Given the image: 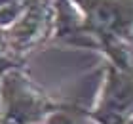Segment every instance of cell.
I'll use <instances>...</instances> for the list:
<instances>
[{
  "instance_id": "6da1fadb",
  "label": "cell",
  "mask_w": 133,
  "mask_h": 124,
  "mask_svg": "<svg viewBox=\"0 0 133 124\" xmlns=\"http://www.w3.org/2000/svg\"><path fill=\"white\" fill-rule=\"evenodd\" d=\"M59 103L21 69L0 76V124H44Z\"/></svg>"
},
{
  "instance_id": "7a4b0ae2",
  "label": "cell",
  "mask_w": 133,
  "mask_h": 124,
  "mask_svg": "<svg viewBox=\"0 0 133 124\" xmlns=\"http://www.w3.org/2000/svg\"><path fill=\"white\" fill-rule=\"evenodd\" d=\"M95 124H125L133 120V67L105 65L101 90L88 109Z\"/></svg>"
},
{
  "instance_id": "3957f363",
  "label": "cell",
  "mask_w": 133,
  "mask_h": 124,
  "mask_svg": "<svg viewBox=\"0 0 133 124\" xmlns=\"http://www.w3.org/2000/svg\"><path fill=\"white\" fill-rule=\"evenodd\" d=\"M89 122L91 120L88 116V109L69 101H61L59 107L48 115V119L44 120V124H89Z\"/></svg>"
}]
</instances>
